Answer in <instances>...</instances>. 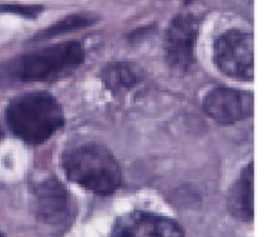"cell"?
I'll list each match as a JSON object with an SVG mask.
<instances>
[{"label":"cell","mask_w":268,"mask_h":237,"mask_svg":"<svg viewBox=\"0 0 268 237\" xmlns=\"http://www.w3.org/2000/svg\"><path fill=\"white\" fill-rule=\"evenodd\" d=\"M84 61L85 49L78 41L52 45L0 64V80L14 83L58 80L71 75Z\"/></svg>","instance_id":"6da1fadb"},{"label":"cell","mask_w":268,"mask_h":237,"mask_svg":"<svg viewBox=\"0 0 268 237\" xmlns=\"http://www.w3.org/2000/svg\"><path fill=\"white\" fill-rule=\"evenodd\" d=\"M8 129L24 143L41 145L64 125L58 99L48 91H31L12 98L5 109Z\"/></svg>","instance_id":"7a4b0ae2"},{"label":"cell","mask_w":268,"mask_h":237,"mask_svg":"<svg viewBox=\"0 0 268 237\" xmlns=\"http://www.w3.org/2000/svg\"><path fill=\"white\" fill-rule=\"evenodd\" d=\"M66 178L101 197L113 195L123 184V171L113 154L100 144H83L62 157Z\"/></svg>","instance_id":"3957f363"},{"label":"cell","mask_w":268,"mask_h":237,"mask_svg":"<svg viewBox=\"0 0 268 237\" xmlns=\"http://www.w3.org/2000/svg\"><path fill=\"white\" fill-rule=\"evenodd\" d=\"M214 62L220 72L230 79H254V37L249 33L230 30L214 42Z\"/></svg>","instance_id":"277c9868"},{"label":"cell","mask_w":268,"mask_h":237,"mask_svg":"<svg viewBox=\"0 0 268 237\" xmlns=\"http://www.w3.org/2000/svg\"><path fill=\"white\" fill-rule=\"evenodd\" d=\"M33 211L37 221L54 229H64L72 214L67 188L54 176L36 183L32 189Z\"/></svg>","instance_id":"5b68a950"},{"label":"cell","mask_w":268,"mask_h":237,"mask_svg":"<svg viewBox=\"0 0 268 237\" xmlns=\"http://www.w3.org/2000/svg\"><path fill=\"white\" fill-rule=\"evenodd\" d=\"M198 21L190 13H181L171 20L164 36V57L168 65L186 72L195 63Z\"/></svg>","instance_id":"8992f818"},{"label":"cell","mask_w":268,"mask_h":237,"mask_svg":"<svg viewBox=\"0 0 268 237\" xmlns=\"http://www.w3.org/2000/svg\"><path fill=\"white\" fill-rule=\"evenodd\" d=\"M253 94L227 87L211 90L203 100V109L220 124H233L253 115Z\"/></svg>","instance_id":"52a82bcc"},{"label":"cell","mask_w":268,"mask_h":237,"mask_svg":"<svg viewBox=\"0 0 268 237\" xmlns=\"http://www.w3.org/2000/svg\"><path fill=\"white\" fill-rule=\"evenodd\" d=\"M111 235L118 237H180L184 236V230L172 218L135 210L116 218L112 226Z\"/></svg>","instance_id":"ba28073f"},{"label":"cell","mask_w":268,"mask_h":237,"mask_svg":"<svg viewBox=\"0 0 268 237\" xmlns=\"http://www.w3.org/2000/svg\"><path fill=\"white\" fill-rule=\"evenodd\" d=\"M228 211L243 222L254 218V162L248 163L240 172L227 196Z\"/></svg>","instance_id":"9c48e42d"},{"label":"cell","mask_w":268,"mask_h":237,"mask_svg":"<svg viewBox=\"0 0 268 237\" xmlns=\"http://www.w3.org/2000/svg\"><path fill=\"white\" fill-rule=\"evenodd\" d=\"M100 78L104 87L113 94L132 90L144 80V71L133 62L117 61L102 69Z\"/></svg>","instance_id":"30bf717a"},{"label":"cell","mask_w":268,"mask_h":237,"mask_svg":"<svg viewBox=\"0 0 268 237\" xmlns=\"http://www.w3.org/2000/svg\"><path fill=\"white\" fill-rule=\"evenodd\" d=\"M98 22V18L90 14H72L62 18L61 20L54 22L46 29L40 31L34 35L33 41L48 40L52 38L59 37L68 33L76 32L79 30L86 29L95 25Z\"/></svg>","instance_id":"8fae6325"},{"label":"cell","mask_w":268,"mask_h":237,"mask_svg":"<svg viewBox=\"0 0 268 237\" xmlns=\"http://www.w3.org/2000/svg\"><path fill=\"white\" fill-rule=\"evenodd\" d=\"M44 12L41 4H20V3H1L0 13L17 15L26 19H35Z\"/></svg>","instance_id":"7c38bea8"},{"label":"cell","mask_w":268,"mask_h":237,"mask_svg":"<svg viewBox=\"0 0 268 237\" xmlns=\"http://www.w3.org/2000/svg\"><path fill=\"white\" fill-rule=\"evenodd\" d=\"M155 29H156V26L154 24L138 27V29L134 30L132 33L129 34L128 39H129V41H131V42H137V41H140V40L148 37V36L151 35L152 33H154Z\"/></svg>","instance_id":"4fadbf2b"},{"label":"cell","mask_w":268,"mask_h":237,"mask_svg":"<svg viewBox=\"0 0 268 237\" xmlns=\"http://www.w3.org/2000/svg\"><path fill=\"white\" fill-rule=\"evenodd\" d=\"M2 137H3V132L1 130V126H0V140L2 139Z\"/></svg>","instance_id":"5bb4252c"},{"label":"cell","mask_w":268,"mask_h":237,"mask_svg":"<svg viewBox=\"0 0 268 237\" xmlns=\"http://www.w3.org/2000/svg\"><path fill=\"white\" fill-rule=\"evenodd\" d=\"M193 1H194V0H184V2H186V3H191Z\"/></svg>","instance_id":"9a60e30c"},{"label":"cell","mask_w":268,"mask_h":237,"mask_svg":"<svg viewBox=\"0 0 268 237\" xmlns=\"http://www.w3.org/2000/svg\"><path fill=\"white\" fill-rule=\"evenodd\" d=\"M0 236H3V235H2V234H1V233H0Z\"/></svg>","instance_id":"2e32d148"}]
</instances>
